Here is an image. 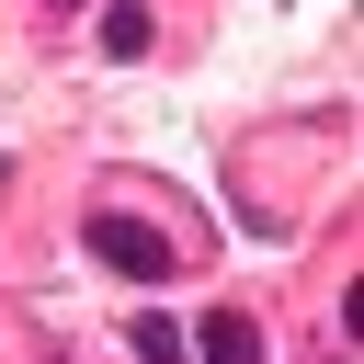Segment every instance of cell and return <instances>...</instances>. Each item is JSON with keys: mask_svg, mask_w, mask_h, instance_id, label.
I'll return each mask as SVG.
<instances>
[{"mask_svg": "<svg viewBox=\"0 0 364 364\" xmlns=\"http://www.w3.org/2000/svg\"><path fill=\"white\" fill-rule=\"evenodd\" d=\"M182 353H193V341H182V318H159V307H148V318H136V364H182Z\"/></svg>", "mask_w": 364, "mask_h": 364, "instance_id": "obj_4", "label": "cell"}, {"mask_svg": "<svg viewBox=\"0 0 364 364\" xmlns=\"http://www.w3.org/2000/svg\"><path fill=\"white\" fill-rule=\"evenodd\" d=\"M57 11H68V0H57Z\"/></svg>", "mask_w": 364, "mask_h": 364, "instance_id": "obj_5", "label": "cell"}, {"mask_svg": "<svg viewBox=\"0 0 364 364\" xmlns=\"http://www.w3.org/2000/svg\"><path fill=\"white\" fill-rule=\"evenodd\" d=\"M80 239H91V262H114V273H171V239H159L148 216H91Z\"/></svg>", "mask_w": 364, "mask_h": 364, "instance_id": "obj_1", "label": "cell"}, {"mask_svg": "<svg viewBox=\"0 0 364 364\" xmlns=\"http://www.w3.org/2000/svg\"><path fill=\"white\" fill-rule=\"evenodd\" d=\"M102 57H148V0H102Z\"/></svg>", "mask_w": 364, "mask_h": 364, "instance_id": "obj_3", "label": "cell"}, {"mask_svg": "<svg viewBox=\"0 0 364 364\" xmlns=\"http://www.w3.org/2000/svg\"><path fill=\"white\" fill-rule=\"evenodd\" d=\"M182 341H193L205 364H262V330H250V307H216V318H205V330H182Z\"/></svg>", "mask_w": 364, "mask_h": 364, "instance_id": "obj_2", "label": "cell"}]
</instances>
